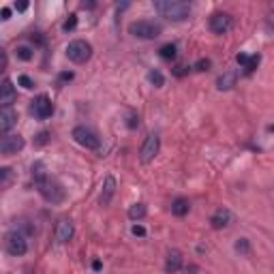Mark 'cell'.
<instances>
[{
    "instance_id": "1",
    "label": "cell",
    "mask_w": 274,
    "mask_h": 274,
    "mask_svg": "<svg viewBox=\"0 0 274 274\" xmlns=\"http://www.w3.org/2000/svg\"><path fill=\"white\" fill-rule=\"evenodd\" d=\"M154 11L170 22H184L191 15V4L184 0H154Z\"/></svg>"
},
{
    "instance_id": "2",
    "label": "cell",
    "mask_w": 274,
    "mask_h": 274,
    "mask_svg": "<svg viewBox=\"0 0 274 274\" xmlns=\"http://www.w3.org/2000/svg\"><path fill=\"white\" fill-rule=\"evenodd\" d=\"M34 184H37L39 195L43 197L45 201H50V203H62L65 201V197H67L65 186L58 182V180L50 178L48 174H43V176H34Z\"/></svg>"
},
{
    "instance_id": "3",
    "label": "cell",
    "mask_w": 274,
    "mask_h": 274,
    "mask_svg": "<svg viewBox=\"0 0 274 274\" xmlns=\"http://www.w3.org/2000/svg\"><path fill=\"white\" fill-rule=\"evenodd\" d=\"M163 32V26L150 20H139V22H131L129 24V34H133L135 39H144V41H152Z\"/></svg>"
},
{
    "instance_id": "4",
    "label": "cell",
    "mask_w": 274,
    "mask_h": 274,
    "mask_svg": "<svg viewBox=\"0 0 274 274\" xmlns=\"http://www.w3.org/2000/svg\"><path fill=\"white\" fill-rule=\"evenodd\" d=\"M67 58L75 65H86L92 58V45L84 39H75L67 45Z\"/></svg>"
},
{
    "instance_id": "5",
    "label": "cell",
    "mask_w": 274,
    "mask_h": 274,
    "mask_svg": "<svg viewBox=\"0 0 274 274\" xmlns=\"http://www.w3.org/2000/svg\"><path fill=\"white\" fill-rule=\"evenodd\" d=\"M4 249H7L9 255L13 257H22V255L28 253V242H26V236L22 234L20 229H13L4 236Z\"/></svg>"
},
{
    "instance_id": "6",
    "label": "cell",
    "mask_w": 274,
    "mask_h": 274,
    "mask_svg": "<svg viewBox=\"0 0 274 274\" xmlns=\"http://www.w3.org/2000/svg\"><path fill=\"white\" fill-rule=\"evenodd\" d=\"M159 150H161L159 135H156V133H150V135L146 137V142L142 144V148H139V161H142L144 165H148V163H152L156 159Z\"/></svg>"
},
{
    "instance_id": "7",
    "label": "cell",
    "mask_w": 274,
    "mask_h": 274,
    "mask_svg": "<svg viewBox=\"0 0 274 274\" xmlns=\"http://www.w3.org/2000/svg\"><path fill=\"white\" fill-rule=\"evenodd\" d=\"M71 135L79 146H84V148H88V150H97L99 146H101V137H99L92 129H88V126H75Z\"/></svg>"
},
{
    "instance_id": "8",
    "label": "cell",
    "mask_w": 274,
    "mask_h": 274,
    "mask_svg": "<svg viewBox=\"0 0 274 274\" xmlns=\"http://www.w3.org/2000/svg\"><path fill=\"white\" fill-rule=\"evenodd\" d=\"M208 26L214 34H227L231 28H234V17H231L229 13H223V11H217V13L210 15Z\"/></svg>"
},
{
    "instance_id": "9",
    "label": "cell",
    "mask_w": 274,
    "mask_h": 274,
    "mask_svg": "<svg viewBox=\"0 0 274 274\" xmlns=\"http://www.w3.org/2000/svg\"><path fill=\"white\" fill-rule=\"evenodd\" d=\"M30 109L39 120H48V118H51V114H54V103H51V99L48 95H39V97H34Z\"/></svg>"
},
{
    "instance_id": "10",
    "label": "cell",
    "mask_w": 274,
    "mask_h": 274,
    "mask_svg": "<svg viewBox=\"0 0 274 274\" xmlns=\"http://www.w3.org/2000/svg\"><path fill=\"white\" fill-rule=\"evenodd\" d=\"M24 137L22 135H4L2 142H0V154L2 156H13L17 152H22L24 150Z\"/></svg>"
},
{
    "instance_id": "11",
    "label": "cell",
    "mask_w": 274,
    "mask_h": 274,
    "mask_svg": "<svg viewBox=\"0 0 274 274\" xmlns=\"http://www.w3.org/2000/svg\"><path fill=\"white\" fill-rule=\"evenodd\" d=\"M15 99H17V90H15L13 81L9 77H4L2 86H0V105H2V107H11V105L15 103Z\"/></svg>"
},
{
    "instance_id": "12",
    "label": "cell",
    "mask_w": 274,
    "mask_h": 274,
    "mask_svg": "<svg viewBox=\"0 0 274 274\" xmlns=\"http://www.w3.org/2000/svg\"><path fill=\"white\" fill-rule=\"evenodd\" d=\"M231 223H234V214H231V210H227V208H219L217 212L212 214V219H210L212 229H225V227H229Z\"/></svg>"
},
{
    "instance_id": "13",
    "label": "cell",
    "mask_w": 274,
    "mask_h": 274,
    "mask_svg": "<svg viewBox=\"0 0 274 274\" xmlns=\"http://www.w3.org/2000/svg\"><path fill=\"white\" fill-rule=\"evenodd\" d=\"M15 125H17V112L13 107H2V112H0V133H2V137L9 135V131Z\"/></svg>"
},
{
    "instance_id": "14",
    "label": "cell",
    "mask_w": 274,
    "mask_h": 274,
    "mask_svg": "<svg viewBox=\"0 0 274 274\" xmlns=\"http://www.w3.org/2000/svg\"><path fill=\"white\" fill-rule=\"evenodd\" d=\"M73 234H75V229H73V223H71V221H69V219L58 221V225H56V242H58V244L71 242V240H73Z\"/></svg>"
},
{
    "instance_id": "15",
    "label": "cell",
    "mask_w": 274,
    "mask_h": 274,
    "mask_svg": "<svg viewBox=\"0 0 274 274\" xmlns=\"http://www.w3.org/2000/svg\"><path fill=\"white\" fill-rule=\"evenodd\" d=\"M116 178L114 176H107L105 178V182H103V189H101V197H99V206H109L114 199V195H116Z\"/></svg>"
},
{
    "instance_id": "16",
    "label": "cell",
    "mask_w": 274,
    "mask_h": 274,
    "mask_svg": "<svg viewBox=\"0 0 274 274\" xmlns=\"http://www.w3.org/2000/svg\"><path fill=\"white\" fill-rule=\"evenodd\" d=\"M236 60H238V65H240V67L244 69V73L250 75V73L257 71V67H259V62H261V56H259V54H253V56L238 54V56H236Z\"/></svg>"
},
{
    "instance_id": "17",
    "label": "cell",
    "mask_w": 274,
    "mask_h": 274,
    "mask_svg": "<svg viewBox=\"0 0 274 274\" xmlns=\"http://www.w3.org/2000/svg\"><path fill=\"white\" fill-rule=\"evenodd\" d=\"M180 268H182V253H180L178 249H172L170 253H167V259H165V272H178Z\"/></svg>"
},
{
    "instance_id": "18",
    "label": "cell",
    "mask_w": 274,
    "mask_h": 274,
    "mask_svg": "<svg viewBox=\"0 0 274 274\" xmlns=\"http://www.w3.org/2000/svg\"><path fill=\"white\" fill-rule=\"evenodd\" d=\"M236 81H238V73L236 71H227V73H223L221 77L217 79V88L221 90V92H225V90H231L236 86Z\"/></svg>"
},
{
    "instance_id": "19",
    "label": "cell",
    "mask_w": 274,
    "mask_h": 274,
    "mask_svg": "<svg viewBox=\"0 0 274 274\" xmlns=\"http://www.w3.org/2000/svg\"><path fill=\"white\" fill-rule=\"evenodd\" d=\"M191 210V203L186 197H176V199L172 201V214L174 217H186Z\"/></svg>"
},
{
    "instance_id": "20",
    "label": "cell",
    "mask_w": 274,
    "mask_h": 274,
    "mask_svg": "<svg viewBox=\"0 0 274 274\" xmlns=\"http://www.w3.org/2000/svg\"><path fill=\"white\" fill-rule=\"evenodd\" d=\"M146 214H148V208H146V203H133V206L129 208V219L131 221H142Z\"/></svg>"
},
{
    "instance_id": "21",
    "label": "cell",
    "mask_w": 274,
    "mask_h": 274,
    "mask_svg": "<svg viewBox=\"0 0 274 274\" xmlns=\"http://www.w3.org/2000/svg\"><path fill=\"white\" fill-rule=\"evenodd\" d=\"M148 81L154 86V88H163V86H165V77H163V73L156 71V69L148 71Z\"/></svg>"
},
{
    "instance_id": "22",
    "label": "cell",
    "mask_w": 274,
    "mask_h": 274,
    "mask_svg": "<svg viewBox=\"0 0 274 274\" xmlns=\"http://www.w3.org/2000/svg\"><path fill=\"white\" fill-rule=\"evenodd\" d=\"M15 56L20 58V60H24V62H28V60H32V48L30 45H17L15 48Z\"/></svg>"
},
{
    "instance_id": "23",
    "label": "cell",
    "mask_w": 274,
    "mask_h": 274,
    "mask_svg": "<svg viewBox=\"0 0 274 274\" xmlns=\"http://www.w3.org/2000/svg\"><path fill=\"white\" fill-rule=\"evenodd\" d=\"M159 56L163 58V60H174V58H176V45H174V43H165L159 50Z\"/></svg>"
},
{
    "instance_id": "24",
    "label": "cell",
    "mask_w": 274,
    "mask_h": 274,
    "mask_svg": "<svg viewBox=\"0 0 274 274\" xmlns=\"http://www.w3.org/2000/svg\"><path fill=\"white\" fill-rule=\"evenodd\" d=\"M236 250L240 255H249L250 253V242L247 240V238H240V240L236 242Z\"/></svg>"
},
{
    "instance_id": "25",
    "label": "cell",
    "mask_w": 274,
    "mask_h": 274,
    "mask_svg": "<svg viewBox=\"0 0 274 274\" xmlns=\"http://www.w3.org/2000/svg\"><path fill=\"white\" fill-rule=\"evenodd\" d=\"M17 84H20L22 88H26V90L34 88V81H32V77H28V75H20V77H17Z\"/></svg>"
},
{
    "instance_id": "26",
    "label": "cell",
    "mask_w": 274,
    "mask_h": 274,
    "mask_svg": "<svg viewBox=\"0 0 274 274\" xmlns=\"http://www.w3.org/2000/svg\"><path fill=\"white\" fill-rule=\"evenodd\" d=\"M75 26H77V15H69V20L65 22V26H62V30L65 32H71V30H75Z\"/></svg>"
},
{
    "instance_id": "27",
    "label": "cell",
    "mask_w": 274,
    "mask_h": 274,
    "mask_svg": "<svg viewBox=\"0 0 274 274\" xmlns=\"http://www.w3.org/2000/svg\"><path fill=\"white\" fill-rule=\"evenodd\" d=\"M0 176H2V189H7L11 184V170L9 167H2V170H0Z\"/></svg>"
},
{
    "instance_id": "28",
    "label": "cell",
    "mask_w": 274,
    "mask_h": 274,
    "mask_svg": "<svg viewBox=\"0 0 274 274\" xmlns=\"http://www.w3.org/2000/svg\"><path fill=\"white\" fill-rule=\"evenodd\" d=\"M210 65H212V62H210V58H201V60L195 62V71H208Z\"/></svg>"
},
{
    "instance_id": "29",
    "label": "cell",
    "mask_w": 274,
    "mask_h": 274,
    "mask_svg": "<svg viewBox=\"0 0 274 274\" xmlns=\"http://www.w3.org/2000/svg\"><path fill=\"white\" fill-rule=\"evenodd\" d=\"M75 77V75L71 71H65V73H60L58 75V86H62V84H67V81H71Z\"/></svg>"
},
{
    "instance_id": "30",
    "label": "cell",
    "mask_w": 274,
    "mask_h": 274,
    "mask_svg": "<svg viewBox=\"0 0 274 274\" xmlns=\"http://www.w3.org/2000/svg\"><path fill=\"white\" fill-rule=\"evenodd\" d=\"M126 126H129V129H135V126H139V116L137 114H129V120H126Z\"/></svg>"
},
{
    "instance_id": "31",
    "label": "cell",
    "mask_w": 274,
    "mask_h": 274,
    "mask_svg": "<svg viewBox=\"0 0 274 274\" xmlns=\"http://www.w3.org/2000/svg\"><path fill=\"white\" fill-rule=\"evenodd\" d=\"M131 231H133V236H139V238H144V236H146V229H144L142 225H133V227H131Z\"/></svg>"
},
{
    "instance_id": "32",
    "label": "cell",
    "mask_w": 274,
    "mask_h": 274,
    "mask_svg": "<svg viewBox=\"0 0 274 274\" xmlns=\"http://www.w3.org/2000/svg\"><path fill=\"white\" fill-rule=\"evenodd\" d=\"M186 71H189V69H186V67H182V65H180V67H176V69H174V75H178V77H182V75H184Z\"/></svg>"
},
{
    "instance_id": "33",
    "label": "cell",
    "mask_w": 274,
    "mask_h": 274,
    "mask_svg": "<svg viewBox=\"0 0 274 274\" xmlns=\"http://www.w3.org/2000/svg\"><path fill=\"white\" fill-rule=\"evenodd\" d=\"M0 15H2V20L7 22L9 17H11V9H9V7H2V9H0Z\"/></svg>"
},
{
    "instance_id": "34",
    "label": "cell",
    "mask_w": 274,
    "mask_h": 274,
    "mask_svg": "<svg viewBox=\"0 0 274 274\" xmlns=\"http://www.w3.org/2000/svg\"><path fill=\"white\" fill-rule=\"evenodd\" d=\"M45 142H48V133L43 131V133H39V139H37V144L41 146V144H45Z\"/></svg>"
},
{
    "instance_id": "35",
    "label": "cell",
    "mask_w": 274,
    "mask_h": 274,
    "mask_svg": "<svg viewBox=\"0 0 274 274\" xmlns=\"http://www.w3.org/2000/svg\"><path fill=\"white\" fill-rule=\"evenodd\" d=\"M15 9H17V11H26V9H28V2H20V4L15 2Z\"/></svg>"
}]
</instances>
